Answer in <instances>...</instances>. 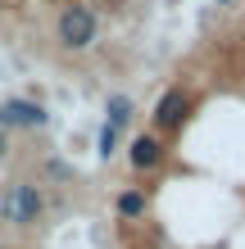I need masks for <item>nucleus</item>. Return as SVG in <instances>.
Here are the masks:
<instances>
[{
  "instance_id": "nucleus-1",
  "label": "nucleus",
  "mask_w": 245,
  "mask_h": 249,
  "mask_svg": "<svg viewBox=\"0 0 245 249\" xmlns=\"http://www.w3.org/2000/svg\"><path fill=\"white\" fill-rule=\"evenodd\" d=\"M55 36H59V46L73 50V54H77V50H91L95 36H100L95 9H91V5H64L59 18H55Z\"/></svg>"
},
{
  "instance_id": "nucleus-2",
  "label": "nucleus",
  "mask_w": 245,
  "mask_h": 249,
  "mask_svg": "<svg viewBox=\"0 0 245 249\" xmlns=\"http://www.w3.org/2000/svg\"><path fill=\"white\" fill-rule=\"evenodd\" d=\"M41 213H46V199H41V190L32 181H9L0 190V217L14 227H32L41 222Z\"/></svg>"
},
{
  "instance_id": "nucleus-3",
  "label": "nucleus",
  "mask_w": 245,
  "mask_h": 249,
  "mask_svg": "<svg viewBox=\"0 0 245 249\" xmlns=\"http://www.w3.org/2000/svg\"><path fill=\"white\" fill-rule=\"evenodd\" d=\"M191 109H195L191 91H182V86H168V91L154 100V109H150V118H154V136H159V131H182V123L191 118Z\"/></svg>"
},
{
  "instance_id": "nucleus-4",
  "label": "nucleus",
  "mask_w": 245,
  "mask_h": 249,
  "mask_svg": "<svg viewBox=\"0 0 245 249\" xmlns=\"http://www.w3.org/2000/svg\"><path fill=\"white\" fill-rule=\"evenodd\" d=\"M164 159H168V145H164V136H154V131H136V136L127 141V168H132L136 177L159 172Z\"/></svg>"
},
{
  "instance_id": "nucleus-5",
  "label": "nucleus",
  "mask_w": 245,
  "mask_h": 249,
  "mask_svg": "<svg viewBox=\"0 0 245 249\" xmlns=\"http://www.w3.org/2000/svg\"><path fill=\"white\" fill-rule=\"evenodd\" d=\"M50 113L32 100H5L0 105V127H46Z\"/></svg>"
},
{
  "instance_id": "nucleus-6",
  "label": "nucleus",
  "mask_w": 245,
  "mask_h": 249,
  "mask_svg": "<svg viewBox=\"0 0 245 249\" xmlns=\"http://www.w3.org/2000/svg\"><path fill=\"white\" fill-rule=\"evenodd\" d=\"M113 209H118L123 222H141V217L150 213V195H146V186H127L118 199H113Z\"/></svg>"
},
{
  "instance_id": "nucleus-7",
  "label": "nucleus",
  "mask_w": 245,
  "mask_h": 249,
  "mask_svg": "<svg viewBox=\"0 0 245 249\" xmlns=\"http://www.w3.org/2000/svg\"><path fill=\"white\" fill-rule=\"evenodd\" d=\"M132 113H136V105H132V95H109V100H105V127H113V131H123L127 123H132Z\"/></svg>"
},
{
  "instance_id": "nucleus-8",
  "label": "nucleus",
  "mask_w": 245,
  "mask_h": 249,
  "mask_svg": "<svg viewBox=\"0 0 245 249\" xmlns=\"http://www.w3.org/2000/svg\"><path fill=\"white\" fill-rule=\"evenodd\" d=\"M95 154H100V159H113V154H118V131H113V127H100V136H95Z\"/></svg>"
},
{
  "instance_id": "nucleus-9",
  "label": "nucleus",
  "mask_w": 245,
  "mask_h": 249,
  "mask_svg": "<svg viewBox=\"0 0 245 249\" xmlns=\"http://www.w3.org/2000/svg\"><path fill=\"white\" fill-rule=\"evenodd\" d=\"M5 154H9V131L0 127V159H5Z\"/></svg>"
},
{
  "instance_id": "nucleus-10",
  "label": "nucleus",
  "mask_w": 245,
  "mask_h": 249,
  "mask_svg": "<svg viewBox=\"0 0 245 249\" xmlns=\"http://www.w3.org/2000/svg\"><path fill=\"white\" fill-rule=\"evenodd\" d=\"M213 5H232V0H213Z\"/></svg>"
}]
</instances>
